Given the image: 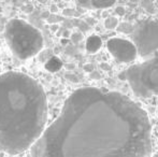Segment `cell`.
I'll return each mask as SVG.
<instances>
[{
    "label": "cell",
    "instance_id": "6da1fadb",
    "mask_svg": "<svg viewBox=\"0 0 158 157\" xmlns=\"http://www.w3.org/2000/svg\"><path fill=\"white\" fill-rule=\"evenodd\" d=\"M152 125L138 103L117 92L74 90L30 147L31 157H151Z\"/></svg>",
    "mask_w": 158,
    "mask_h": 157
},
{
    "label": "cell",
    "instance_id": "7a4b0ae2",
    "mask_svg": "<svg viewBox=\"0 0 158 157\" xmlns=\"http://www.w3.org/2000/svg\"><path fill=\"white\" fill-rule=\"evenodd\" d=\"M46 122L43 87L22 72L0 74V152L17 155L29 150L44 131Z\"/></svg>",
    "mask_w": 158,
    "mask_h": 157
},
{
    "label": "cell",
    "instance_id": "3957f363",
    "mask_svg": "<svg viewBox=\"0 0 158 157\" xmlns=\"http://www.w3.org/2000/svg\"><path fill=\"white\" fill-rule=\"evenodd\" d=\"M4 39L13 55L22 60L35 56L44 46L40 30L19 19H10L6 23Z\"/></svg>",
    "mask_w": 158,
    "mask_h": 157
},
{
    "label": "cell",
    "instance_id": "277c9868",
    "mask_svg": "<svg viewBox=\"0 0 158 157\" xmlns=\"http://www.w3.org/2000/svg\"><path fill=\"white\" fill-rule=\"evenodd\" d=\"M118 78L128 82L137 96L143 98L158 96V56L131 66L119 73Z\"/></svg>",
    "mask_w": 158,
    "mask_h": 157
},
{
    "label": "cell",
    "instance_id": "5b68a950",
    "mask_svg": "<svg viewBox=\"0 0 158 157\" xmlns=\"http://www.w3.org/2000/svg\"><path fill=\"white\" fill-rule=\"evenodd\" d=\"M132 43L141 57H148L158 50V21L144 19L135 26Z\"/></svg>",
    "mask_w": 158,
    "mask_h": 157
},
{
    "label": "cell",
    "instance_id": "8992f818",
    "mask_svg": "<svg viewBox=\"0 0 158 157\" xmlns=\"http://www.w3.org/2000/svg\"><path fill=\"white\" fill-rule=\"evenodd\" d=\"M106 48L113 58L121 64L133 61L137 58V48L131 41L123 38H111L106 42Z\"/></svg>",
    "mask_w": 158,
    "mask_h": 157
},
{
    "label": "cell",
    "instance_id": "52a82bcc",
    "mask_svg": "<svg viewBox=\"0 0 158 157\" xmlns=\"http://www.w3.org/2000/svg\"><path fill=\"white\" fill-rule=\"evenodd\" d=\"M102 40L97 35H92L86 40V51L90 54H95L101 48Z\"/></svg>",
    "mask_w": 158,
    "mask_h": 157
},
{
    "label": "cell",
    "instance_id": "ba28073f",
    "mask_svg": "<svg viewBox=\"0 0 158 157\" xmlns=\"http://www.w3.org/2000/svg\"><path fill=\"white\" fill-rule=\"evenodd\" d=\"M116 0H89L92 10H101V9H108L115 3Z\"/></svg>",
    "mask_w": 158,
    "mask_h": 157
},
{
    "label": "cell",
    "instance_id": "9c48e42d",
    "mask_svg": "<svg viewBox=\"0 0 158 157\" xmlns=\"http://www.w3.org/2000/svg\"><path fill=\"white\" fill-rule=\"evenodd\" d=\"M116 29L117 31L123 32V34H132L133 29H135V26L132 24L128 23V22H124V23H121L117 25Z\"/></svg>",
    "mask_w": 158,
    "mask_h": 157
},
{
    "label": "cell",
    "instance_id": "30bf717a",
    "mask_svg": "<svg viewBox=\"0 0 158 157\" xmlns=\"http://www.w3.org/2000/svg\"><path fill=\"white\" fill-rule=\"evenodd\" d=\"M46 67L50 71H57V70L60 69L61 67V63L59 59L55 58V57H51L48 59V63L46 64Z\"/></svg>",
    "mask_w": 158,
    "mask_h": 157
},
{
    "label": "cell",
    "instance_id": "8fae6325",
    "mask_svg": "<svg viewBox=\"0 0 158 157\" xmlns=\"http://www.w3.org/2000/svg\"><path fill=\"white\" fill-rule=\"evenodd\" d=\"M117 25H118V19L115 16H109L106 17V19H104V27L106 28V29H115V28L117 27Z\"/></svg>",
    "mask_w": 158,
    "mask_h": 157
},
{
    "label": "cell",
    "instance_id": "7c38bea8",
    "mask_svg": "<svg viewBox=\"0 0 158 157\" xmlns=\"http://www.w3.org/2000/svg\"><path fill=\"white\" fill-rule=\"evenodd\" d=\"M141 6L146 12H148L150 14H154L156 12V9H155L154 3L152 2V0H142L141 1Z\"/></svg>",
    "mask_w": 158,
    "mask_h": 157
},
{
    "label": "cell",
    "instance_id": "4fadbf2b",
    "mask_svg": "<svg viewBox=\"0 0 158 157\" xmlns=\"http://www.w3.org/2000/svg\"><path fill=\"white\" fill-rule=\"evenodd\" d=\"M63 15L66 17H77L80 16V13H77L74 9H71V8H66L63 10Z\"/></svg>",
    "mask_w": 158,
    "mask_h": 157
},
{
    "label": "cell",
    "instance_id": "5bb4252c",
    "mask_svg": "<svg viewBox=\"0 0 158 157\" xmlns=\"http://www.w3.org/2000/svg\"><path fill=\"white\" fill-rule=\"evenodd\" d=\"M70 39L73 43H79V42L82 41V39H83V35H82L81 32H73V34H71Z\"/></svg>",
    "mask_w": 158,
    "mask_h": 157
},
{
    "label": "cell",
    "instance_id": "9a60e30c",
    "mask_svg": "<svg viewBox=\"0 0 158 157\" xmlns=\"http://www.w3.org/2000/svg\"><path fill=\"white\" fill-rule=\"evenodd\" d=\"M77 4L81 8L87 9V10H92L89 0H77Z\"/></svg>",
    "mask_w": 158,
    "mask_h": 157
},
{
    "label": "cell",
    "instance_id": "2e32d148",
    "mask_svg": "<svg viewBox=\"0 0 158 157\" xmlns=\"http://www.w3.org/2000/svg\"><path fill=\"white\" fill-rule=\"evenodd\" d=\"M59 21H61V17H58L56 14H50V16L46 19L48 24H57Z\"/></svg>",
    "mask_w": 158,
    "mask_h": 157
},
{
    "label": "cell",
    "instance_id": "e0dca14e",
    "mask_svg": "<svg viewBox=\"0 0 158 157\" xmlns=\"http://www.w3.org/2000/svg\"><path fill=\"white\" fill-rule=\"evenodd\" d=\"M21 9H22V11H23L24 13H26V14H30V13L33 11V6H31V4H27V6H21Z\"/></svg>",
    "mask_w": 158,
    "mask_h": 157
},
{
    "label": "cell",
    "instance_id": "ac0fdd59",
    "mask_svg": "<svg viewBox=\"0 0 158 157\" xmlns=\"http://www.w3.org/2000/svg\"><path fill=\"white\" fill-rule=\"evenodd\" d=\"M115 13H116L118 16H124V15H125V13H126V9L124 8V6H118L116 9H115Z\"/></svg>",
    "mask_w": 158,
    "mask_h": 157
},
{
    "label": "cell",
    "instance_id": "d6986e66",
    "mask_svg": "<svg viewBox=\"0 0 158 157\" xmlns=\"http://www.w3.org/2000/svg\"><path fill=\"white\" fill-rule=\"evenodd\" d=\"M83 69H84V71H85V72L92 73V72L94 71V66H93L92 64H86V65H84Z\"/></svg>",
    "mask_w": 158,
    "mask_h": 157
},
{
    "label": "cell",
    "instance_id": "ffe728a7",
    "mask_svg": "<svg viewBox=\"0 0 158 157\" xmlns=\"http://www.w3.org/2000/svg\"><path fill=\"white\" fill-rule=\"evenodd\" d=\"M66 78L69 80V81H71V82H74V83H77L79 80H77V76H74V74H66Z\"/></svg>",
    "mask_w": 158,
    "mask_h": 157
},
{
    "label": "cell",
    "instance_id": "44dd1931",
    "mask_svg": "<svg viewBox=\"0 0 158 157\" xmlns=\"http://www.w3.org/2000/svg\"><path fill=\"white\" fill-rule=\"evenodd\" d=\"M50 29H51V31H52V32L56 34V32L59 30V25H58V24H51Z\"/></svg>",
    "mask_w": 158,
    "mask_h": 157
},
{
    "label": "cell",
    "instance_id": "7402d4cb",
    "mask_svg": "<svg viewBox=\"0 0 158 157\" xmlns=\"http://www.w3.org/2000/svg\"><path fill=\"white\" fill-rule=\"evenodd\" d=\"M57 12H58V6L56 4H52L50 8V13L51 14H56Z\"/></svg>",
    "mask_w": 158,
    "mask_h": 157
},
{
    "label": "cell",
    "instance_id": "603a6c76",
    "mask_svg": "<svg viewBox=\"0 0 158 157\" xmlns=\"http://www.w3.org/2000/svg\"><path fill=\"white\" fill-rule=\"evenodd\" d=\"M100 78H101V76H100V73H98V72H96L95 70L90 73V79L93 80H99Z\"/></svg>",
    "mask_w": 158,
    "mask_h": 157
},
{
    "label": "cell",
    "instance_id": "cb8c5ba5",
    "mask_svg": "<svg viewBox=\"0 0 158 157\" xmlns=\"http://www.w3.org/2000/svg\"><path fill=\"white\" fill-rule=\"evenodd\" d=\"M70 36H71V34H70L69 30H64V31L63 32V38H64V39H69L70 38Z\"/></svg>",
    "mask_w": 158,
    "mask_h": 157
},
{
    "label": "cell",
    "instance_id": "d4e9b609",
    "mask_svg": "<svg viewBox=\"0 0 158 157\" xmlns=\"http://www.w3.org/2000/svg\"><path fill=\"white\" fill-rule=\"evenodd\" d=\"M50 14H51L50 11H45V12H43L41 14V17H42V19H46L48 16H50Z\"/></svg>",
    "mask_w": 158,
    "mask_h": 157
},
{
    "label": "cell",
    "instance_id": "484cf974",
    "mask_svg": "<svg viewBox=\"0 0 158 157\" xmlns=\"http://www.w3.org/2000/svg\"><path fill=\"white\" fill-rule=\"evenodd\" d=\"M86 23H88L89 25H93V24L96 23V21L94 19H92V17H87V19H86Z\"/></svg>",
    "mask_w": 158,
    "mask_h": 157
},
{
    "label": "cell",
    "instance_id": "4316f807",
    "mask_svg": "<svg viewBox=\"0 0 158 157\" xmlns=\"http://www.w3.org/2000/svg\"><path fill=\"white\" fill-rule=\"evenodd\" d=\"M102 17H103V19L109 17V12H108V11H103V12H102Z\"/></svg>",
    "mask_w": 158,
    "mask_h": 157
},
{
    "label": "cell",
    "instance_id": "83f0119b",
    "mask_svg": "<svg viewBox=\"0 0 158 157\" xmlns=\"http://www.w3.org/2000/svg\"><path fill=\"white\" fill-rule=\"evenodd\" d=\"M61 43H64V44L68 43V39H64V38H63V40H61Z\"/></svg>",
    "mask_w": 158,
    "mask_h": 157
},
{
    "label": "cell",
    "instance_id": "f1b7e54d",
    "mask_svg": "<svg viewBox=\"0 0 158 157\" xmlns=\"http://www.w3.org/2000/svg\"><path fill=\"white\" fill-rule=\"evenodd\" d=\"M38 1H39L40 3H46V2H48V0H38Z\"/></svg>",
    "mask_w": 158,
    "mask_h": 157
},
{
    "label": "cell",
    "instance_id": "f546056e",
    "mask_svg": "<svg viewBox=\"0 0 158 157\" xmlns=\"http://www.w3.org/2000/svg\"><path fill=\"white\" fill-rule=\"evenodd\" d=\"M19 1H25V0H19ZM13 2H14V3H19V0H13Z\"/></svg>",
    "mask_w": 158,
    "mask_h": 157
},
{
    "label": "cell",
    "instance_id": "4dcf8cb0",
    "mask_svg": "<svg viewBox=\"0 0 158 157\" xmlns=\"http://www.w3.org/2000/svg\"><path fill=\"white\" fill-rule=\"evenodd\" d=\"M130 1H132V2H138L139 0H130Z\"/></svg>",
    "mask_w": 158,
    "mask_h": 157
},
{
    "label": "cell",
    "instance_id": "1f68e13d",
    "mask_svg": "<svg viewBox=\"0 0 158 157\" xmlns=\"http://www.w3.org/2000/svg\"><path fill=\"white\" fill-rule=\"evenodd\" d=\"M64 1H70V0H64Z\"/></svg>",
    "mask_w": 158,
    "mask_h": 157
},
{
    "label": "cell",
    "instance_id": "d6a6232c",
    "mask_svg": "<svg viewBox=\"0 0 158 157\" xmlns=\"http://www.w3.org/2000/svg\"><path fill=\"white\" fill-rule=\"evenodd\" d=\"M156 1H157V3H158V0H156Z\"/></svg>",
    "mask_w": 158,
    "mask_h": 157
}]
</instances>
